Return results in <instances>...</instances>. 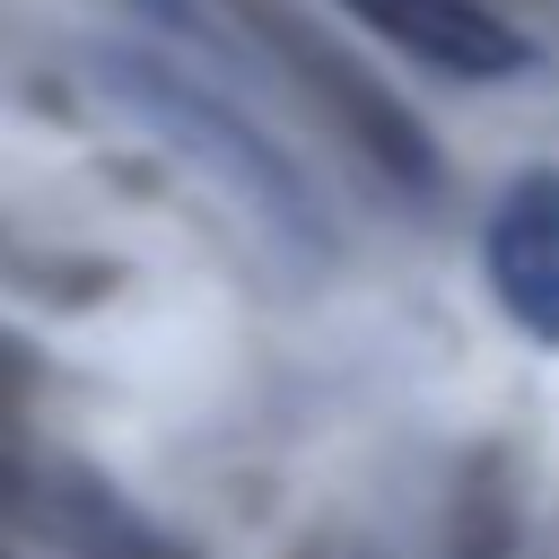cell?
<instances>
[{"label":"cell","mask_w":559,"mask_h":559,"mask_svg":"<svg viewBox=\"0 0 559 559\" xmlns=\"http://www.w3.org/2000/svg\"><path fill=\"white\" fill-rule=\"evenodd\" d=\"M105 87L122 96V114H140L166 148H183L192 166H210L218 175V192H236L262 227H280V236H314V201H306V175L236 114V105H218L210 87H192L183 70H166V61H140V52H114L105 61Z\"/></svg>","instance_id":"cell-1"},{"label":"cell","mask_w":559,"mask_h":559,"mask_svg":"<svg viewBox=\"0 0 559 559\" xmlns=\"http://www.w3.org/2000/svg\"><path fill=\"white\" fill-rule=\"evenodd\" d=\"M480 271L498 314L533 349H559V166H524L498 183L480 218Z\"/></svg>","instance_id":"cell-2"},{"label":"cell","mask_w":559,"mask_h":559,"mask_svg":"<svg viewBox=\"0 0 559 559\" xmlns=\"http://www.w3.org/2000/svg\"><path fill=\"white\" fill-rule=\"evenodd\" d=\"M367 35L402 44L411 61L445 70V79H515L533 70V44L489 9V0H341Z\"/></svg>","instance_id":"cell-3"}]
</instances>
